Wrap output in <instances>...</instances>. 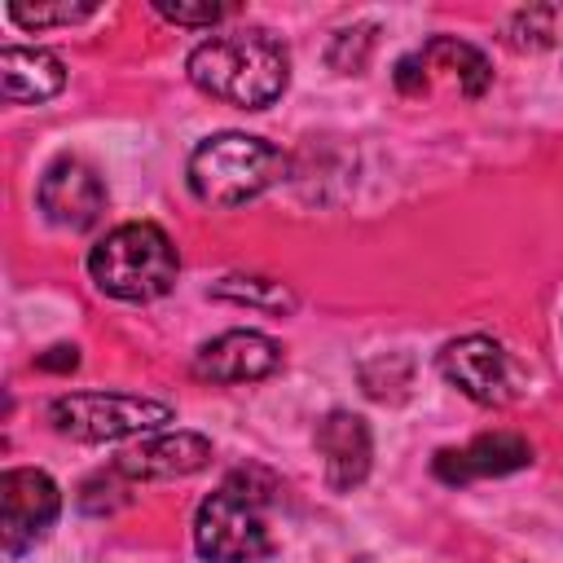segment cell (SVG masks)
<instances>
[{"mask_svg": "<svg viewBox=\"0 0 563 563\" xmlns=\"http://www.w3.org/2000/svg\"><path fill=\"white\" fill-rule=\"evenodd\" d=\"M286 176V154L264 136L216 132L189 154V189L207 207H242Z\"/></svg>", "mask_w": 563, "mask_h": 563, "instance_id": "4", "label": "cell"}, {"mask_svg": "<svg viewBox=\"0 0 563 563\" xmlns=\"http://www.w3.org/2000/svg\"><path fill=\"white\" fill-rule=\"evenodd\" d=\"M211 462V440L198 435V431H167V435H150L132 449H123L114 457V471L128 479V484H141V479H180V475H194Z\"/></svg>", "mask_w": 563, "mask_h": 563, "instance_id": "10", "label": "cell"}, {"mask_svg": "<svg viewBox=\"0 0 563 563\" xmlns=\"http://www.w3.org/2000/svg\"><path fill=\"white\" fill-rule=\"evenodd\" d=\"M97 4H9V18L26 31H44V26H70L92 18Z\"/></svg>", "mask_w": 563, "mask_h": 563, "instance_id": "17", "label": "cell"}, {"mask_svg": "<svg viewBox=\"0 0 563 563\" xmlns=\"http://www.w3.org/2000/svg\"><path fill=\"white\" fill-rule=\"evenodd\" d=\"M35 365H40V369H75V365H79V352L62 343V347H48V356H40Z\"/></svg>", "mask_w": 563, "mask_h": 563, "instance_id": "20", "label": "cell"}, {"mask_svg": "<svg viewBox=\"0 0 563 563\" xmlns=\"http://www.w3.org/2000/svg\"><path fill=\"white\" fill-rule=\"evenodd\" d=\"M277 479L260 466L224 475L194 515V550L207 563H260L277 550Z\"/></svg>", "mask_w": 563, "mask_h": 563, "instance_id": "1", "label": "cell"}, {"mask_svg": "<svg viewBox=\"0 0 563 563\" xmlns=\"http://www.w3.org/2000/svg\"><path fill=\"white\" fill-rule=\"evenodd\" d=\"M369 48H374V26H347V31H339L334 44H330V66H339L343 75H352V70L365 66Z\"/></svg>", "mask_w": 563, "mask_h": 563, "instance_id": "18", "label": "cell"}, {"mask_svg": "<svg viewBox=\"0 0 563 563\" xmlns=\"http://www.w3.org/2000/svg\"><path fill=\"white\" fill-rule=\"evenodd\" d=\"M194 88H202L216 101H229L238 110H264L273 106L290 84V53L286 44L264 26H242L202 40L185 62Z\"/></svg>", "mask_w": 563, "mask_h": 563, "instance_id": "2", "label": "cell"}, {"mask_svg": "<svg viewBox=\"0 0 563 563\" xmlns=\"http://www.w3.org/2000/svg\"><path fill=\"white\" fill-rule=\"evenodd\" d=\"M66 88V66L48 48H26V44H4L0 48V92L4 101H48Z\"/></svg>", "mask_w": 563, "mask_h": 563, "instance_id": "13", "label": "cell"}, {"mask_svg": "<svg viewBox=\"0 0 563 563\" xmlns=\"http://www.w3.org/2000/svg\"><path fill=\"white\" fill-rule=\"evenodd\" d=\"M57 510H62V493L44 471L9 466L0 475V541H4V554L18 559L22 550H31L48 532Z\"/></svg>", "mask_w": 563, "mask_h": 563, "instance_id": "7", "label": "cell"}, {"mask_svg": "<svg viewBox=\"0 0 563 563\" xmlns=\"http://www.w3.org/2000/svg\"><path fill=\"white\" fill-rule=\"evenodd\" d=\"M48 422L70 440L97 444V440L158 431L163 422H172V405L150 396H128V391H66L48 400Z\"/></svg>", "mask_w": 563, "mask_h": 563, "instance_id": "5", "label": "cell"}, {"mask_svg": "<svg viewBox=\"0 0 563 563\" xmlns=\"http://www.w3.org/2000/svg\"><path fill=\"white\" fill-rule=\"evenodd\" d=\"M35 202H40V211L57 229L79 233V229H92L101 220V211H106V185H101V176L84 158L62 154V158H53L44 167V176L35 185Z\"/></svg>", "mask_w": 563, "mask_h": 563, "instance_id": "8", "label": "cell"}, {"mask_svg": "<svg viewBox=\"0 0 563 563\" xmlns=\"http://www.w3.org/2000/svg\"><path fill=\"white\" fill-rule=\"evenodd\" d=\"M317 453L325 462V484L334 493H352L365 475H369V462H374V440H369V427L361 413L352 409H334L317 422Z\"/></svg>", "mask_w": 563, "mask_h": 563, "instance_id": "11", "label": "cell"}, {"mask_svg": "<svg viewBox=\"0 0 563 563\" xmlns=\"http://www.w3.org/2000/svg\"><path fill=\"white\" fill-rule=\"evenodd\" d=\"M418 62L427 70V84H431V70H444L457 84V92H466V97H479L488 88V79H493L484 53L471 48V44H462V40H453V35H440L427 48H418Z\"/></svg>", "mask_w": 563, "mask_h": 563, "instance_id": "14", "label": "cell"}, {"mask_svg": "<svg viewBox=\"0 0 563 563\" xmlns=\"http://www.w3.org/2000/svg\"><path fill=\"white\" fill-rule=\"evenodd\" d=\"M154 9H158V18L180 22V26H211V22L224 18V4H180V0L172 4V0H158Z\"/></svg>", "mask_w": 563, "mask_h": 563, "instance_id": "19", "label": "cell"}, {"mask_svg": "<svg viewBox=\"0 0 563 563\" xmlns=\"http://www.w3.org/2000/svg\"><path fill=\"white\" fill-rule=\"evenodd\" d=\"M563 35V9L559 4H541V9H523L510 18L506 26V40L515 48H545V44H559Z\"/></svg>", "mask_w": 563, "mask_h": 563, "instance_id": "16", "label": "cell"}, {"mask_svg": "<svg viewBox=\"0 0 563 563\" xmlns=\"http://www.w3.org/2000/svg\"><path fill=\"white\" fill-rule=\"evenodd\" d=\"M532 466V444L515 431H484L462 449H440L431 471L444 484H471V479H488V475H510Z\"/></svg>", "mask_w": 563, "mask_h": 563, "instance_id": "12", "label": "cell"}, {"mask_svg": "<svg viewBox=\"0 0 563 563\" xmlns=\"http://www.w3.org/2000/svg\"><path fill=\"white\" fill-rule=\"evenodd\" d=\"M211 295L233 299V303H251V308H264V312H290L295 308V295L282 282H268V277H224V282H216Z\"/></svg>", "mask_w": 563, "mask_h": 563, "instance_id": "15", "label": "cell"}, {"mask_svg": "<svg viewBox=\"0 0 563 563\" xmlns=\"http://www.w3.org/2000/svg\"><path fill=\"white\" fill-rule=\"evenodd\" d=\"M440 374L475 405H510L519 391L510 352L488 334H462L440 347Z\"/></svg>", "mask_w": 563, "mask_h": 563, "instance_id": "6", "label": "cell"}, {"mask_svg": "<svg viewBox=\"0 0 563 563\" xmlns=\"http://www.w3.org/2000/svg\"><path fill=\"white\" fill-rule=\"evenodd\" d=\"M277 365H282V347L260 330H224L211 343H202L194 356V374L202 383H260L277 374Z\"/></svg>", "mask_w": 563, "mask_h": 563, "instance_id": "9", "label": "cell"}, {"mask_svg": "<svg viewBox=\"0 0 563 563\" xmlns=\"http://www.w3.org/2000/svg\"><path fill=\"white\" fill-rule=\"evenodd\" d=\"M176 273H180V255L172 238L150 220H128L88 251V277L97 282L101 295L123 303L163 299L176 286Z\"/></svg>", "mask_w": 563, "mask_h": 563, "instance_id": "3", "label": "cell"}]
</instances>
